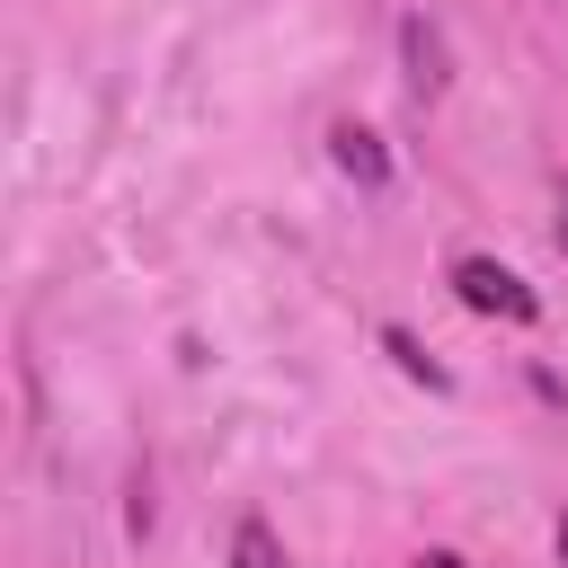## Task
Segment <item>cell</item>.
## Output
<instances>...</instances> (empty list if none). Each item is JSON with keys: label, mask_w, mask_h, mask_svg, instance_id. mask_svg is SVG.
I'll return each mask as SVG.
<instances>
[{"label": "cell", "mask_w": 568, "mask_h": 568, "mask_svg": "<svg viewBox=\"0 0 568 568\" xmlns=\"http://www.w3.org/2000/svg\"><path fill=\"white\" fill-rule=\"evenodd\" d=\"M453 293H462V311H479V320H515V328H532L541 320V293L515 275V266H497V257H453Z\"/></svg>", "instance_id": "1"}, {"label": "cell", "mask_w": 568, "mask_h": 568, "mask_svg": "<svg viewBox=\"0 0 568 568\" xmlns=\"http://www.w3.org/2000/svg\"><path fill=\"white\" fill-rule=\"evenodd\" d=\"M399 71H408V98H417V106L444 98V80H453V71H444V27L417 18V9L399 18Z\"/></svg>", "instance_id": "2"}, {"label": "cell", "mask_w": 568, "mask_h": 568, "mask_svg": "<svg viewBox=\"0 0 568 568\" xmlns=\"http://www.w3.org/2000/svg\"><path fill=\"white\" fill-rule=\"evenodd\" d=\"M328 160H337L364 195H382V186H390V151H382V133H373V124H355V115H346V124H328Z\"/></svg>", "instance_id": "3"}, {"label": "cell", "mask_w": 568, "mask_h": 568, "mask_svg": "<svg viewBox=\"0 0 568 568\" xmlns=\"http://www.w3.org/2000/svg\"><path fill=\"white\" fill-rule=\"evenodd\" d=\"M231 568H293V550H284V532L266 515H240L231 524Z\"/></svg>", "instance_id": "4"}, {"label": "cell", "mask_w": 568, "mask_h": 568, "mask_svg": "<svg viewBox=\"0 0 568 568\" xmlns=\"http://www.w3.org/2000/svg\"><path fill=\"white\" fill-rule=\"evenodd\" d=\"M382 355H390V364H399L408 382H426V390H453V373H444V364H435V355H426V346H417V337H408L399 320L382 328Z\"/></svg>", "instance_id": "5"}, {"label": "cell", "mask_w": 568, "mask_h": 568, "mask_svg": "<svg viewBox=\"0 0 568 568\" xmlns=\"http://www.w3.org/2000/svg\"><path fill=\"white\" fill-rule=\"evenodd\" d=\"M550 231H559V248H568V178H559V222H550Z\"/></svg>", "instance_id": "6"}, {"label": "cell", "mask_w": 568, "mask_h": 568, "mask_svg": "<svg viewBox=\"0 0 568 568\" xmlns=\"http://www.w3.org/2000/svg\"><path fill=\"white\" fill-rule=\"evenodd\" d=\"M550 541H559V568H568V515H559V532H550Z\"/></svg>", "instance_id": "7"}]
</instances>
